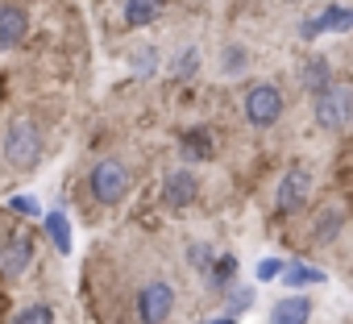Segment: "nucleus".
<instances>
[{"mask_svg":"<svg viewBox=\"0 0 353 324\" xmlns=\"http://www.w3.org/2000/svg\"><path fill=\"white\" fill-rule=\"evenodd\" d=\"M179 154H183V162H208V158L216 154V137H212V129H208V125L188 129V133L179 137Z\"/></svg>","mask_w":353,"mask_h":324,"instance_id":"nucleus-14","label":"nucleus"},{"mask_svg":"<svg viewBox=\"0 0 353 324\" xmlns=\"http://www.w3.org/2000/svg\"><path fill=\"white\" fill-rule=\"evenodd\" d=\"M312 320V299L303 291H287L270 307V324H307Z\"/></svg>","mask_w":353,"mask_h":324,"instance_id":"nucleus-12","label":"nucleus"},{"mask_svg":"<svg viewBox=\"0 0 353 324\" xmlns=\"http://www.w3.org/2000/svg\"><path fill=\"white\" fill-rule=\"evenodd\" d=\"M312 192H316V175H312L307 167L283 171V179H279V188H274V212H279V216H299V212H307Z\"/></svg>","mask_w":353,"mask_h":324,"instance_id":"nucleus-6","label":"nucleus"},{"mask_svg":"<svg viewBox=\"0 0 353 324\" xmlns=\"http://www.w3.org/2000/svg\"><path fill=\"white\" fill-rule=\"evenodd\" d=\"M237 320H241V316H237V312H229V307H225V312H221V316H212V320H204V324H237Z\"/></svg>","mask_w":353,"mask_h":324,"instance_id":"nucleus-28","label":"nucleus"},{"mask_svg":"<svg viewBox=\"0 0 353 324\" xmlns=\"http://www.w3.org/2000/svg\"><path fill=\"white\" fill-rule=\"evenodd\" d=\"M129 67H133V75L150 79V75H158L162 59H158V50H154V46H141V50H133V54H129Z\"/></svg>","mask_w":353,"mask_h":324,"instance_id":"nucleus-20","label":"nucleus"},{"mask_svg":"<svg viewBox=\"0 0 353 324\" xmlns=\"http://www.w3.org/2000/svg\"><path fill=\"white\" fill-rule=\"evenodd\" d=\"M237 270H241V262H237L233 254H212V262L200 270V279H204V287H208V291L225 295V291L237 283Z\"/></svg>","mask_w":353,"mask_h":324,"instance_id":"nucleus-11","label":"nucleus"},{"mask_svg":"<svg viewBox=\"0 0 353 324\" xmlns=\"http://www.w3.org/2000/svg\"><path fill=\"white\" fill-rule=\"evenodd\" d=\"M121 13H125V26H129V30H145V26H154V21H158L162 0H125Z\"/></svg>","mask_w":353,"mask_h":324,"instance_id":"nucleus-17","label":"nucleus"},{"mask_svg":"<svg viewBox=\"0 0 353 324\" xmlns=\"http://www.w3.org/2000/svg\"><path fill=\"white\" fill-rule=\"evenodd\" d=\"M0 154H5V162H9V167H17V171H30L34 162L42 158V129H38V121H30V117H17V121H9V129H5V141H0Z\"/></svg>","mask_w":353,"mask_h":324,"instance_id":"nucleus-4","label":"nucleus"},{"mask_svg":"<svg viewBox=\"0 0 353 324\" xmlns=\"http://www.w3.org/2000/svg\"><path fill=\"white\" fill-rule=\"evenodd\" d=\"M341 233H345V208L341 204H328L312 216V241L316 245H332V241H341Z\"/></svg>","mask_w":353,"mask_h":324,"instance_id":"nucleus-13","label":"nucleus"},{"mask_svg":"<svg viewBox=\"0 0 353 324\" xmlns=\"http://www.w3.org/2000/svg\"><path fill=\"white\" fill-rule=\"evenodd\" d=\"M279 270H283V258H262V262L254 266V279H258V283H274Z\"/></svg>","mask_w":353,"mask_h":324,"instance_id":"nucleus-27","label":"nucleus"},{"mask_svg":"<svg viewBox=\"0 0 353 324\" xmlns=\"http://www.w3.org/2000/svg\"><path fill=\"white\" fill-rule=\"evenodd\" d=\"M174 303H179V291L170 279H145L133 295V316L137 324H166L174 316Z\"/></svg>","mask_w":353,"mask_h":324,"instance_id":"nucleus-5","label":"nucleus"},{"mask_svg":"<svg viewBox=\"0 0 353 324\" xmlns=\"http://www.w3.org/2000/svg\"><path fill=\"white\" fill-rule=\"evenodd\" d=\"M287 5H295V0H287Z\"/></svg>","mask_w":353,"mask_h":324,"instance_id":"nucleus-29","label":"nucleus"},{"mask_svg":"<svg viewBox=\"0 0 353 324\" xmlns=\"http://www.w3.org/2000/svg\"><path fill=\"white\" fill-rule=\"evenodd\" d=\"M312 121L324 133H345L353 121V88L345 79H332L328 88H320L312 96Z\"/></svg>","mask_w":353,"mask_h":324,"instance_id":"nucleus-2","label":"nucleus"},{"mask_svg":"<svg viewBox=\"0 0 353 324\" xmlns=\"http://www.w3.org/2000/svg\"><path fill=\"white\" fill-rule=\"evenodd\" d=\"M34 21H30V9L26 5H0V54H13L17 46H26Z\"/></svg>","mask_w":353,"mask_h":324,"instance_id":"nucleus-9","label":"nucleus"},{"mask_svg":"<svg viewBox=\"0 0 353 324\" xmlns=\"http://www.w3.org/2000/svg\"><path fill=\"white\" fill-rule=\"evenodd\" d=\"M283 112H287V100H283L279 83L258 79L254 88H245V96H241V117H245L250 129H274V125L283 121Z\"/></svg>","mask_w":353,"mask_h":324,"instance_id":"nucleus-3","label":"nucleus"},{"mask_svg":"<svg viewBox=\"0 0 353 324\" xmlns=\"http://www.w3.org/2000/svg\"><path fill=\"white\" fill-rule=\"evenodd\" d=\"M9 212L13 216H26V221H38L42 216V204L34 196H9Z\"/></svg>","mask_w":353,"mask_h":324,"instance_id":"nucleus-24","label":"nucleus"},{"mask_svg":"<svg viewBox=\"0 0 353 324\" xmlns=\"http://www.w3.org/2000/svg\"><path fill=\"white\" fill-rule=\"evenodd\" d=\"M54 320H59L54 303H46V299H34V303H21V307L13 312V320H9V324H54Z\"/></svg>","mask_w":353,"mask_h":324,"instance_id":"nucleus-18","label":"nucleus"},{"mask_svg":"<svg viewBox=\"0 0 353 324\" xmlns=\"http://www.w3.org/2000/svg\"><path fill=\"white\" fill-rule=\"evenodd\" d=\"M196 196H200V175L188 167H174V171H166V179H162V204L166 208H174V212H183L188 204H196Z\"/></svg>","mask_w":353,"mask_h":324,"instance_id":"nucleus-8","label":"nucleus"},{"mask_svg":"<svg viewBox=\"0 0 353 324\" xmlns=\"http://www.w3.org/2000/svg\"><path fill=\"white\" fill-rule=\"evenodd\" d=\"M212 254H216V250H212L208 241H188V266H192L196 274H200V270L212 262Z\"/></svg>","mask_w":353,"mask_h":324,"instance_id":"nucleus-25","label":"nucleus"},{"mask_svg":"<svg viewBox=\"0 0 353 324\" xmlns=\"http://www.w3.org/2000/svg\"><path fill=\"white\" fill-rule=\"evenodd\" d=\"M196 71H200V50L196 46H183L179 54H174V75L183 79V75H196Z\"/></svg>","mask_w":353,"mask_h":324,"instance_id":"nucleus-26","label":"nucleus"},{"mask_svg":"<svg viewBox=\"0 0 353 324\" xmlns=\"http://www.w3.org/2000/svg\"><path fill=\"white\" fill-rule=\"evenodd\" d=\"M328 83H332V59H328V54H307L303 67H299V88H303L307 96H316V92L328 88Z\"/></svg>","mask_w":353,"mask_h":324,"instance_id":"nucleus-15","label":"nucleus"},{"mask_svg":"<svg viewBox=\"0 0 353 324\" xmlns=\"http://www.w3.org/2000/svg\"><path fill=\"white\" fill-rule=\"evenodd\" d=\"M250 63H254V54H250L245 46H225V50H221V75H229V79L245 75Z\"/></svg>","mask_w":353,"mask_h":324,"instance_id":"nucleus-19","label":"nucleus"},{"mask_svg":"<svg viewBox=\"0 0 353 324\" xmlns=\"http://www.w3.org/2000/svg\"><path fill=\"white\" fill-rule=\"evenodd\" d=\"M324 17H328V34H349L353 30V9H345V5H328Z\"/></svg>","mask_w":353,"mask_h":324,"instance_id":"nucleus-22","label":"nucleus"},{"mask_svg":"<svg viewBox=\"0 0 353 324\" xmlns=\"http://www.w3.org/2000/svg\"><path fill=\"white\" fill-rule=\"evenodd\" d=\"M133 192V167L125 158H96L92 171H88V196L100 204V208H121Z\"/></svg>","mask_w":353,"mask_h":324,"instance_id":"nucleus-1","label":"nucleus"},{"mask_svg":"<svg viewBox=\"0 0 353 324\" xmlns=\"http://www.w3.org/2000/svg\"><path fill=\"white\" fill-rule=\"evenodd\" d=\"M42 233H46V241L54 245V254L59 258H67L71 250H75V233H71V221H67V212H46L42 216Z\"/></svg>","mask_w":353,"mask_h":324,"instance_id":"nucleus-16","label":"nucleus"},{"mask_svg":"<svg viewBox=\"0 0 353 324\" xmlns=\"http://www.w3.org/2000/svg\"><path fill=\"white\" fill-rule=\"evenodd\" d=\"M324 34H328V17H324V9L299 21V38H303V42H316V38H324Z\"/></svg>","mask_w":353,"mask_h":324,"instance_id":"nucleus-23","label":"nucleus"},{"mask_svg":"<svg viewBox=\"0 0 353 324\" xmlns=\"http://www.w3.org/2000/svg\"><path fill=\"white\" fill-rule=\"evenodd\" d=\"M279 283L287 287V291H307V287H324L328 283V270H320V266H312V262H303V258H283V270H279Z\"/></svg>","mask_w":353,"mask_h":324,"instance_id":"nucleus-10","label":"nucleus"},{"mask_svg":"<svg viewBox=\"0 0 353 324\" xmlns=\"http://www.w3.org/2000/svg\"><path fill=\"white\" fill-rule=\"evenodd\" d=\"M254 299H258V287H237V283H233V287L225 291V307H229V312H237V316H241V312H250V307H254Z\"/></svg>","mask_w":353,"mask_h":324,"instance_id":"nucleus-21","label":"nucleus"},{"mask_svg":"<svg viewBox=\"0 0 353 324\" xmlns=\"http://www.w3.org/2000/svg\"><path fill=\"white\" fill-rule=\"evenodd\" d=\"M34 258H38V241H34L30 229L17 225V229H9L5 237H0V274L21 279V274H30Z\"/></svg>","mask_w":353,"mask_h":324,"instance_id":"nucleus-7","label":"nucleus"}]
</instances>
